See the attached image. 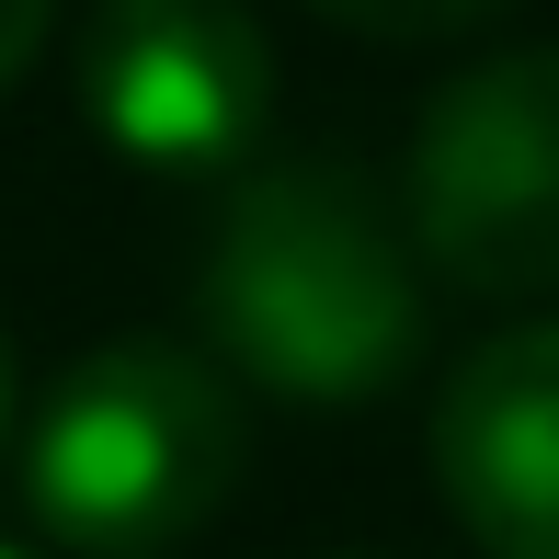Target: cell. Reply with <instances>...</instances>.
I'll use <instances>...</instances> for the list:
<instances>
[{
  "instance_id": "6da1fadb",
  "label": "cell",
  "mask_w": 559,
  "mask_h": 559,
  "mask_svg": "<svg viewBox=\"0 0 559 559\" xmlns=\"http://www.w3.org/2000/svg\"><path fill=\"white\" fill-rule=\"evenodd\" d=\"M423 251L400 206L354 160L286 148L251 160L217 194L206 263H194V320L206 354L240 366L274 400H377L423 366Z\"/></svg>"
},
{
  "instance_id": "7a4b0ae2",
  "label": "cell",
  "mask_w": 559,
  "mask_h": 559,
  "mask_svg": "<svg viewBox=\"0 0 559 559\" xmlns=\"http://www.w3.org/2000/svg\"><path fill=\"white\" fill-rule=\"evenodd\" d=\"M251 412L194 343H92L23 423V514L81 559H171L240 491Z\"/></svg>"
},
{
  "instance_id": "3957f363",
  "label": "cell",
  "mask_w": 559,
  "mask_h": 559,
  "mask_svg": "<svg viewBox=\"0 0 559 559\" xmlns=\"http://www.w3.org/2000/svg\"><path fill=\"white\" fill-rule=\"evenodd\" d=\"M400 228L423 274L479 309L559 297V46L479 58L423 104L400 160Z\"/></svg>"
},
{
  "instance_id": "277c9868",
  "label": "cell",
  "mask_w": 559,
  "mask_h": 559,
  "mask_svg": "<svg viewBox=\"0 0 559 559\" xmlns=\"http://www.w3.org/2000/svg\"><path fill=\"white\" fill-rule=\"evenodd\" d=\"M81 115L160 183H240L274 126V46L251 0H92Z\"/></svg>"
},
{
  "instance_id": "5b68a950",
  "label": "cell",
  "mask_w": 559,
  "mask_h": 559,
  "mask_svg": "<svg viewBox=\"0 0 559 559\" xmlns=\"http://www.w3.org/2000/svg\"><path fill=\"white\" fill-rule=\"evenodd\" d=\"M435 491L491 559H559V320H514L445 366Z\"/></svg>"
},
{
  "instance_id": "8992f818",
  "label": "cell",
  "mask_w": 559,
  "mask_h": 559,
  "mask_svg": "<svg viewBox=\"0 0 559 559\" xmlns=\"http://www.w3.org/2000/svg\"><path fill=\"white\" fill-rule=\"evenodd\" d=\"M320 23L343 35H377V46H435V35H468V23L514 12V0H309Z\"/></svg>"
},
{
  "instance_id": "52a82bcc",
  "label": "cell",
  "mask_w": 559,
  "mask_h": 559,
  "mask_svg": "<svg viewBox=\"0 0 559 559\" xmlns=\"http://www.w3.org/2000/svg\"><path fill=\"white\" fill-rule=\"evenodd\" d=\"M46 23H58V0H0V92L35 69V46H46Z\"/></svg>"
},
{
  "instance_id": "ba28073f",
  "label": "cell",
  "mask_w": 559,
  "mask_h": 559,
  "mask_svg": "<svg viewBox=\"0 0 559 559\" xmlns=\"http://www.w3.org/2000/svg\"><path fill=\"white\" fill-rule=\"evenodd\" d=\"M0 435H12V343H0Z\"/></svg>"
},
{
  "instance_id": "9c48e42d",
  "label": "cell",
  "mask_w": 559,
  "mask_h": 559,
  "mask_svg": "<svg viewBox=\"0 0 559 559\" xmlns=\"http://www.w3.org/2000/svg\"><path fill=\"white\" fill-rule=\"evenodd\" d=\"M0 559H35V548H12V537H0Z\"/></svg>"
}]
</instances>
